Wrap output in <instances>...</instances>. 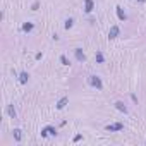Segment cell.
<instances>
[{"label": "cell", "mask_w": 146, "mask_h": 146, "mask_svg": "<svg viewBox=\"0 0 146 146\" xmlns=\"http://www.w3.org/2000/svg\"><path fill=\"white\" fill-rule=\"evenodd\" d=\"M119 33H120V29H119V26H112L110 28V31H108V38H117L119 36Z\"/></svg>", "instance_id": "3957f363"}, {"label": "cell", "mask_w": 146, "mask_h": 146, "mask_svg": "<svg viewBox=\"0 0 146 146\" xmlns=\"http://www.w3.org/2000/svg\"><path fill=\"white\" fill-rule=\"evenodd\" d=\"M72 24H74V21H72V19H67V21H65V29L72 28Z\"/></svg>", "instance_id": "2e32d148"}, {"label": "cell", "mask_w": 146, "mask_h": 146, "mask_svg": "<svg viewBox=\"0 0 146 146\" xmlns=\"http://www.w3.org/2000/svg\"><path fill=\"white\" fill-rule=\"evenodd\" d=\"M95 58H96V62H98V64H101V62H103V53H101V52H96Z\"/></svg>", "instance_id": "4fadbf2b"}, {"label": "cell", "mask_w": 146, "mask_h": 146, "mask_svg": "<svg viewBox=\"0 0 146 146\" xmlns=\"http://www.w3.org/2000/svg\"><path fill=\"white\" fill-rule=\"evenodd\" d=\"M74 55H76V60H79V62H84V60H86V55H84V52L81 48L74 50Z\"/></svg>", "instance_id": "7a4b0ae2"}, {"label": "cell", "mask_w": 146, "mask_h": 146, "mask_svg": "<svg viewBox=\"0 0 146 146\" xmlns=\"http://www.w3.org/2000/svg\"><path fill=\"white\" fill-rule=\"evenodd\" d=\"M88 83H89V86L96 88L98 91L103 89V83H101V79L98 78V76H89V78H88Z\"/></svg>", "instance_id": "6da1fadb"}, {"label": "cell", "mask_w": 146, "mask_h": 146, "mask_svg": "<svg viewBox=\"0 0 146 146\" xmlns=\"http://www.w3.org/2000/svg\"><path fill=\"white\" fill-rule=\"evenodd\" d=\"M115 10H117V17L120 21H126L127 19V16H126V12L122 10V7H115Z\"/></svg>", "instance_id": "8992f818"}, {"label": "cell", "mask_w": 146, "mask_h": 146, "mask_svg": "<svg viewBox=\"0 0 146 146\" xmlns=\"http://www.w3.org/2000/svg\"><path fill=\"white\" fill-rule=\"evenodd\" d=\"M60 62H62V65H69V60H67L65 55H62V57H60Z\"/></svg>", "instance_id": "9a60e30c"}, {"label": "cell", "mask_w": 146, "mask_h": 146, "mask_svg": "<svg viewBox=\"0 0 146 146\" xmlns=\"http://www.w3.org/2000/svg\"><path fill=\"white\" fill-rule=\"evenodd\" d=\"M48 134H55V127L48 126V127H45V129L41 131V136H43V137H47Z\"/></svg>", "instance_id": "5b68a950"}, {"label": "cell", "mask_w": 146, "mask_h": 146, "mask_svg": "<svg viewBox=\"0 0 146 146\" xmlns=\"http://www.w3.org/2000/svg\"><path fill=\"white\" fill-rule=\"evenodd\" d=\"M7 114H9L12 119L16 117V110H14V107H12V105H9V107H7Z\"/></svg>", "instance_id": "7c38bea8"}, {"label": "cell", "mask_w": 146, "mask_h": 146, "mask_svg": "<svg viewBox=\"0 0 146 146\" xmlns=\"http://www.w3.org/2000/svg\"><path fill=\"white\" fill-rule=\"evenodd\" d=\"M28 79H29L28 72H21V74H19V81L22 83V84H26V83H28Z\"/></svg>", "instance_id": "30bf717a"}, {"label": "cell", "mask_w": 146, "mask_h": 146, "mask_svg": "<svg viewBox=\"0 0 146 146\" xmlns=\"http://www.w3.org/2000/svg\"><path fill=\"white\" fill-rule=\"evenodd\" d=\"M115 108L119 110V112H122V114H127V107L122 103V101H117V103H115Z\"/></svg>", "instance_id": "9c48e42d"}, {"label": "cell", "mask_w": 146, "mask_h": 146, "mask_svg": "<svg viewBox=\"0 0 146 146\" xmlns=\"http://www.w3.org/2000/svg\"><path fill=\"white\" fill-rule=\"evenodd\" d=\"M14 137H16V141H21V131L19 129H14Z\"/></svg>", "instance_id": "5bb4252c"}, {"label": "cell", "mask_w": 146, "mask_h": 146, "mask_svg": "<svg viewBox=\"0 0 146 146\" xmlns=\"http://www.w3.org/2000/svg\"><path fill=\"white\" fill-rule=\"evenodd\" d=\"M93 7H95V4H93V0H84V10H86L88 14L93 10Z\"/></svg>", "instance_id": "52a82bcc"}, {"label": "cell", "mask_w": 146, "mask_h": 146, "mask_svg": "<svg viewBox=\"0 0 146 146\" xmlns=\"http://www.w3.org/2000/svg\"><path fill=\"white\" fill-rule=\"evenodd\" d=\"M31 29H33V22H24V24H22V31H24V33H29Z\"/></svg>", "instance_id": "8fae6325"}, {"label": "cell", "mask_w": 146, "mask_h": 146, "mask_svg": "<svg viewBox=\"0 0 146 146\" xmlns=\"http://www.w3.org/2000/svg\"><path fill=\"white\" fill-rule=\"evenodd\" d=\"M105 129L110 131V132H112V131H122V129H124V124H120V122H119V124H112V126H107Z\"/></svg>", "instance_id": "277c9868"}, {"label": "cell", "mask_w": 146, "mask_h": 146, "mask_svg": "<svg viewBox=\"0 0 146 146\" xmlns=\"http://www.w3.org/2000/svg\"><path fill=\"white\" fill-rule=\"evenodd\" d=\"M139 2H144V0H139Z\"/></svg>", "instance_id": "e0dca14e"}, {"label": "cell", "mask_w": 146, "mask_h": 146, "mask_svg": "<svg viewBox=\"0 0 146 146\" xmlns=\"http://www.w3.org/2000/svg\"><path fill=\"white\" fill-rule=\"evenodd\" d=\"M67 101H69V98H67V96L60 98V100H58V103H57V108H58V110H62V108L67 105Z\"/></svg>", "instance_id": "ba28073f"}]
</instances>
